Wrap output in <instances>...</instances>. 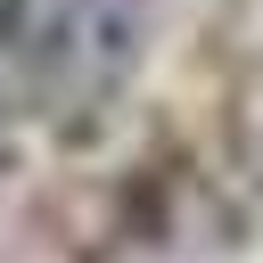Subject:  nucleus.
<instances>
[{"label":"nucleus","mask_w":263,"mask_h":263,"mask_svg":"<svg viewBox=\"0 0 263 263\" xmlns=\"http://www.w3.org/2000/svg\"><path fill=\"white\" fill-rule=\"evenodd\" d=\"M140 66V0H0V90L41 115H90Z\"/></svg>","instance_id":"obj_1"}]
</instances>
